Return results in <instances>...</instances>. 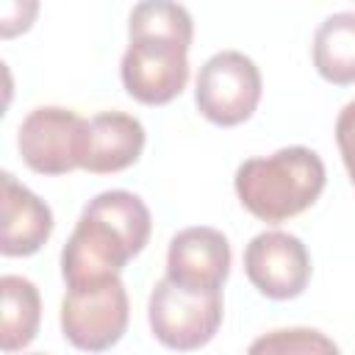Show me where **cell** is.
<instances>
[{
    "instance_id": "1",
    "label": "cell",
    "mask_w": 355,
    "mask_h": 355,
    "mask_svg": "<svg viewBox=\"0 0 355 355\" xmlns=\"http://www.w3.org/2000/svg\"><path fill=\"white\" fill-rule=\"evenodd\" d=\"M130 44L119 75L125 92L141 105L172 103L189 80L191 14L178 0H139L128 19Z\"/></svg>"
},
{
    "instance_id": "2",
    "label": "cell",
    "mask_w": 355,
    "mask_h": 355,
    "mask_svg": "<svg viewBox=\"0 0 355 355\" xmlns=\"http://www.w3.org/2000/svg\"><path fill=\"white\" fill-rule=\"evenodd\" d=\"M153 216L144 200L125 189L100 191L78 216L61 250V277L67 288H83L116 277L150 241Z\"/></svg>"
},
{
    "instance_id": "3",
    "label": "cell",
    "mask_w": 355,
    "mask_h": 355,
    "mask_svg": "<svg viewBox=\"0 0 355 355\" xmlns=\"http://www.w3.org/2000/svg\"><path fill=\"white\" fill-rule=\"evenodd\" d=\"M327 172L319 153L302 144L247 158L233 178L239 202L261 222L280 225L308 211L324 191Z\"/></svg>"
},
{
    "instance_id": "4",
    "label": "cell",
    "mask_w": 355,
    "mask_h": 355,
    "mask_svg": "<svg viewBox=\"0 0 355 355\" xmlns=\"http://www.w3.org/2000/svg\"><path fill=\"white\" fill-rule=\"evenodd\" d=\"M222 313V291H189L169 277H161L147 300L153 338L178 352L205 347L216 336Z\"/></svg>"
},
{
    "instance_id": "5",
    "label": "cell",
    "mask_w": 355,
    "mask_h": 355,
    "mask_svg": "<svg viewBox=\"0 0 355 355\" xmlns=\"http://www.w3.org/2000/svg\"><path fill=\"white\" fill-rule=\"evenodd\" d=\"M261 92L263 80L255 61L239 50H222L200 67L194 103L208 122L219 128H236L255 114Z\"/></svg>"
},
{
    "instance_id": "6",
    "label": "cell",
    "mask_w": 355,
    "mask_h": 355,
    "mask_svg": "<svg viewBox=\"0 0 355 355\" xmlns=\"http://www.w3.org/2000/svg\"><path fill=\"white\" fill-rule=\"evenodd\" d=\"M58 319L64 338L75 349H111L125 336L130 322V302L119 275L83 288H67Z\"/></svg>"
},
{
    "instance_id": "7",
    "label": "cell",
    "mask_w": 355,
    "mask_h": 355,
    "mask_svg": "<svg viewBox=\"0 0 355 355\" xmlns=\"http://www.w3.org/2000/svg\"><path fill=\"white\" fill-rule=\"evenodd\" d=\"M83 119L61 105L33 108L17 133V147L28 169L36 175H67L80 169Z\"/></svg>"
},
{
    "instance_id": "8",
    "label": "cell",
    "mask_w": 355,
    "mask_h": 355,
    "mask_svg": "<svg viewBox=\"0 0 355 355\" xmlns=\"http://www.w3.org/2000/svg\"><path fill=\"white\" fill-rule=\"evenodd\" d=\"M247 280L269 300H294L308 288L311 255L302 239L286 230H263L244 250Z\"/></svg>"
},
{
    "instance_id": "9",
    "label": "cell",
    "mask_w": 355,
    "mask_h": 355,
    "mask_svg": "<svg viewBox=\"0 0 355 355\" xmlns=\"http://www.w3.org/2000/svg\"><path fill=\"white\" fill-rule=\"evenodd\" d=\"M227 236L208 225L183 227L166 250V277L189 291H222L230 275Z\"/></svg>"
},
{
    "instance_id": "10",
    "label": "cell",
    "mask_w": 355,
    "mask_h": 355,
    "mask_svg": "<svg viewBox=\"0 0 355 355\" xmlns=\"http://www.w3.org/2000/svg\"><path fill=\"white\" fill-rule=\"evenodd\" d=\"M144 125L125 111H100L83 119L80 169L94 175H114L133 166L144 150Z\"/></svg>"
},
{
    "instance_id": "11",
    "label": "cell",
    "mask_w": 355,
    "mask_h": 355,
    "mask_svg": "<svg viewBox=\"0 0 355 355\" xmlns=\"http://www.w3.org/2000/svg\"><path fill=\"white\" fill-rule=\"evenodd\" d=\"M0 252L6 258H25L39 252L53 233V211L11 172H3L0 200Z\"/></svg>"
},
{
    "instance_id": "12",
    "label": "cell",
    "mask_w": 355,
    "mask_h": 355,
    "mask_svg": "<svg viewBox=\"0 0 355 355\" xmlns=\"http://www.w3.org/2000/svg\"><path fill=\"white\" fill-rule=\"evenodd\" d=\"M0 349L17 352L33 344L42 322V297L39 288L22 275L0 277Z\"/></svg>"
},
{
    "instance_id": "13",
    "label": "cell",
    "mask_w": 355,
    "mask_h": 355,
    "mask_svg": "<svg viewBox=\"0 0 355 355\" xmlns=\"http://www.w3.org/2000/svg\"><path fill=\"white\" fill-rule=\"evenodd\" d=\"M313 67L333 86L355 83V11L330 14L313 33Z\"/></svg>"
},
{
    "instance_id": "14",
    "label": "cell",
    "mask_w": 355,
    "mask_h": 355,
    "mask_svg": "<svg viewBox=\"0 0 355 355\" xmlns=\"http://www.w3.org/2000/svg\"><path fill=\"white\" fill-rule=\"evenodd\" d=\"M250 352H277V355H316V352H338V344L333 338H327L319 330L311 327H283V330H272L261 338H255L250 344Z\"/></svg>"
},
{
    "instance_id": "15",
    "label": "cell",
    "mask_w": 355,
    "mask_h": 355,
    "mask_svg": "<svg viewBox=\"0 0 355 355\" xmlns=\"http://www.w3.org/2000/svg\"><path fill=\"white\" fill-rule=\"evenodd\" d=\"M39 17V0H0V36L14 39L33 28Z\"/></svg>"
},
{
    "instance_id": "16",
    "label": "cell",
    "mask_w": 355,
    "mask_h": 355,
    "mask_svg": "<svg viewBox=\"0 0 355 355\" xmlns=\"http://www.w3.org/2000/svg\"><path fill=\"white\" fill-rule=\"evenodd\" d=\"M336 144L341 153V161L347 166V175L355 186V100H349L336 119Z\"/></svg>"
}]
</instances>
